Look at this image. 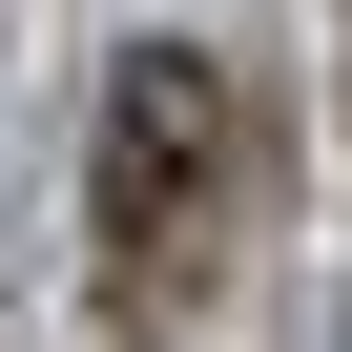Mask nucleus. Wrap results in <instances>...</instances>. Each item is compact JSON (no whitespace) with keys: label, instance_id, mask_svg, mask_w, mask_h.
Instances as JSON below:
<instances>
[{"label":"nucleus","instance_id":"f257e3e1","mask_svg":"<svg viewBox=\"0 0 352 352\" xmlns=\"http://www.w3.org/2000/svg\"><path fill=\"white\" fill-rule=\"evenodd\" d=\"M249 208V83L208 42H124L104 63V290L124 311H187L208 249Z\"/></svg>","mask_w":352,"mask_h":352}]
</instances>
